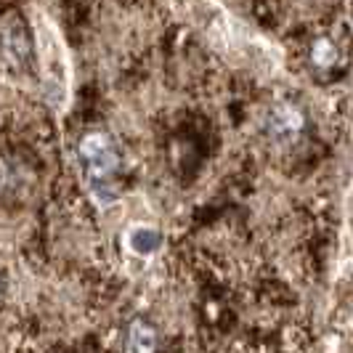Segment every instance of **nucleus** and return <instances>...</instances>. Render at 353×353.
Masks as SVG:
<instances>
[{"instance_id":"f257e3e1","label":"nucleus","mask_w":353,"mask_h":353,"mask_svg":"<svg viewBox=\"0 0 353 353\" xmlns=\"http://www.w3.org/2000/svg\"><path fill=\"white\" fill-rule=\"evenodd\" d=\"M35 48H37V70L43 83V96L51 104L56 114H64L72 99V64L70 51L64 46V37L59 27L43 11H37L35 19Z\"/></svg>"},{"instance_id":"f03ea898","label":"nucleus","mask_w":353,"mask_h":353,"mask_svg":"<svg viewBox=\"0 0 353 353\" xmlns=\"http://www.w3.org/2000/svg\"><path fill=\"white\" fill-rule=\"evenodd\" d=\"M77 154L85 168V183H88L90 196L96 199V205L109 208L117 199V186H114V176H117V146L112 141V136L104 130H88L80 143H77Z\"/></svg>"},{"instance_id":"7ed1b4c3","label":"nucleus","mask_w":353,"mask_h":353,"mask_svg":"<svg viewBox=\"0 0 353 353\" xmlns=\"http://www.w3.org/2000/svg\"><path fill=\"white\" fill-rule=\"evenodd\" d=\"M176 6L178 11L186 17V21H192L212 46H218L223 51H234L239 46H255L252 37L242 40V37L236 35L231 17L215 0H176Z\"/></svg>"},{"instance_id":"20e7f679","label":"nucleus","mask_w":353,"mask_h":353,"mask_svg":"<svg viewBox=\"0 0 353 353\" xmlns=\"http://www.w3.org/2000/svg\"><path fill=\"white\" fill-rule=\"evenodd\" d=\"M303 128H305V114L290 101L274 104L265 114V133L274 141H292L301 136Z\"/></svg>"},{"instance_id":"39448f33","label":"nucleus","mask_w":353,"mask_h":353,"mask_svg":"<svg viewBox=\"0 0 353 353\" xmlns=\"http://www.w3.org/2000/svg\"><path fill=\"white\" fill-rule=\"evenodd\" d=\"M123 242L130 255H136V258H152V255H157L159 250H162L165 236H162V231L157 226L136 223V226H130V229L125 231Z\"/></svg>"},{"instance_id":"423d86ee","label":"nucleus","mask_w":353,"mask_h":353,"mask_svg":"<svg viewBox=\"0 0 353 353\" xmlns=\"http://www.w3.org/2000/svg\"><path fill=\"white\" fill-rule=\"evenodd\" d=\"M128 353H157V332L146 321H133L128 327Z\"/></svg>"},{"instance_id":"0eeeda50","label":"nucleus","mask_w":353,"mask_h":353,"mask_svg":"<svg viewBox=\"0 0 353 353\" xmlns=\"http://www.w3.org/2000/svg\"><path fill=\"white\" fill-rule=\"evenodd\" d=\"M311 61L316 67H321V70H330L337 61V46L332 40H327V37L314 40V46H311Z\"/></svg>"}]
</instances>
